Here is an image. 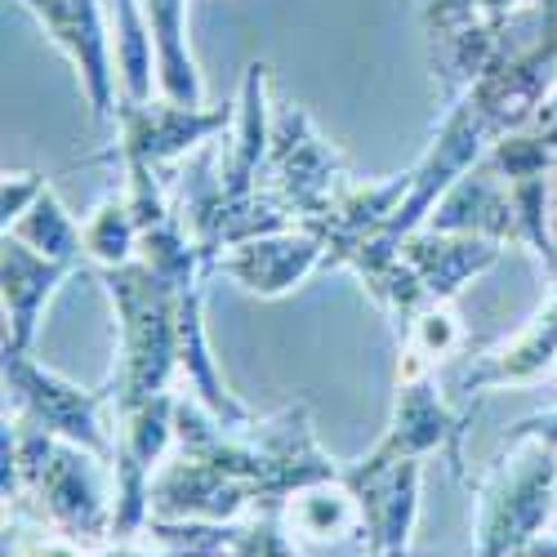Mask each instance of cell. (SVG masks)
<instances>
[{
	"mask_svg": "<svg viewBox=\"0 0 557 557\" xmlns=\"http://www.w3.org/2000/svg\"><path fill=\"white\" fill-rule=\"evenodd\" d=\"M339 469L344 463L321 450L304 401L227 429L178 388V442L152 482V518L237 522L259 508H282L295 491L339 478Z\"/></svg>",
	"mask_w": 557,
	"mask_h": 557,
	"instance_id": "1",
	"label": "cell"
},
{
	"mask_svg": "<svg viewBox=\"0 0 557 557\" xmlns=\"http://www.w3.org/2000/svg\"><path fill=\"white\" fill-rule=\"evenodd\" d=\"M0 463H5V504L23 499L63 535L103 548L116 522V473L112 459L85 450L67 437L32 429L5 410L0 424Z\"/></svg>",
	"mask_w": 557,
	"mask_h": 557,
	"instance_id": "2",
	"label": "cell"
},
{
	"mask_svg": "<svg viewBox=\"0 0 557 557\" xmlns=\"http://www.w3.org/2000/svg\"><path fill=\"white\" fill-rule=\"evenodd\" d=\"M99 282L116 312V370L108 380L112 410H129L183 388L178 366V290L144 259L103 268Z\"/></svg>",
	"mask_w": 557,
	"mask_h": 557,
	"instance_id": "3",
	"label": "cell"
},
{
	"mask_svg": "<svg viewBox=\"0 0 557 557\" xmlns=\"http://www.w3.org/2000/svg\"><path fill=\"white\" fill-rule=\"evenodd\" d=\"M557 513V450L544 442H499L478 486L473 557H508L548 531Z\"/></svg>",
	"mask_w": 557,
	"mask_h": 557,
	"instance_id": "4",
	"label": "cell"
},
{
	"mask_svg": "<svg viewBox=\"0 0 557 557\" xmlns=\"http://www.w3.org/2000/svg\"><path fill=\"white\" fill-rule=\"evenodd\" d=\"M0 357H5L0 361V370H5V410L14 420L67 437L103 459L116 455V410L108 388H76L72 380L54 375L50 366H40L32 352L18 348H5Z\"/></svg>",
	"mask_w": 557,
	"mask_h": 557,
	"instance_id": "5",
	"label": "cell"
},
{
	"mask_svg": "<svg viewBox=\"0 0 557 557\" xmlns=\"http://www.w3.org/2000/svg\"><path fill=\"white\" fill-rule=\"evenodd\" d=\"M478 406H459L437 384V366L420 352L401 348L397 357V397H393V420L388 433L370 446L393 459H429L442 455L446 469L463 478V437L473 429Z\"/></svg>",
	"mask_w": 557,
	"mask_h": 557,
	"instance_id": "6",
	"label": "cell"
},
{
	"mask_svg": "<svg viewBox=\"0 0 557 557\" xmlns=\"http://www.w3.org/2000/svg\"><path fill=\"white\" fill-rule=\"evenodd\" d=\"M348 165L344 157L317 134L312 116L295 103L272 108V148H268V165L259 188L282 206L295 223H317L339 197V188L348 183Z\"/></svg>",
	"mask_w": 557,
	"mask_h": 557,
	"instance_id": "7",
	"label": "cell"
},
{
	"mask_svg": "<svg viewBox=\"0 0 557 557\" xmlns=\"http://www.w3.org/2000/svg\"><path fill=\"white\" fill-rule=\"evenodd\" d=\"M232 121H237V103H201V108L170 103V99L121 103L116 144H108L95 161H144L165 174L170 165H183L193 152L223 138Z\"/></svg>",
	"mask_w": 557,
	"mask_h": 557,
	"instance_id": "8",
	"label": "cell"
},
{
	"mask_svg": "<svg viewBox=\"0 0 557 557\" xmlns=\"http://www.w3.org/2000/svg\"><path fill=\"white\" fill-rule=\"evenodd\" d=\"M23 5L40 32L50 36L54 50L76 67V81L85 89V103L95 125L116 121L121 108V81L112 59V27L103 0H14Z\"/></svg>",
	"mask_w": 557,
	"mask_h": 557,
	"instance_id": "9",
	"label": "cell"
},
{
	"mask_svg": "<svg viewBox=\"0 0 557 557\" xmlns=\"http://www.w3.org/2000/svg\"><path fill=\"white\" fill-rule=\"evenodd\" d=\"M339 478L352 486L370 531V557H410L414 522H420L424 459H393L370 450L344 463Z\"/></svg>",
	"mask_w": 557,
	"mask_h": 557,
	"instance_id": "10",
	"label": "cell"
},
{
	"mask_svg": "<svg viewBox=\"0 0 557 557\" xmlns=\"http://www.w3.org/2000/svg\"><path fill=\"white\" fill-rule=\"evenodd\" d=\"M331 263V246L317 227H282V232H263L242 246H232L219 255L214 272L237 282L246 295L259 299H282L286 290L304 286L317 268Z\"/></svg>",
	"mask_w": 557,
	"mask_h": 557,
	"instance_id": "11",
	"label": "cell"
},
{
	"mask_svg": "<svg viewBox=\"0 0 557 557\" xmlns=\"http://www.w3.org/2000/svg\"><path fill=\"white\" fill-rule=\"evenodd\" d=\"M557 370V290L548 304L527 321L513 339H499L486 352H469L450 380V397L459 406H478L486 388H527Z\"/></svg>",
	"mask_w": 557,
	"mask_h": 557,
	"instance_id": "12",
	"label": "cell"
},
{
	"mask_svg": "<svg viewBox=\"0 0 557 557\" xmlns=\"http://www.w3.org/2000/svg\"><path fill=\"white\" fill-rule=\"evenodd\" d=\"M282 522L290 540L312 557V548H335V557H370V531L361 504L344 478L312 482L282 504Z\"/></svg>",
	"mask_w": 557,
	"mask_h": 557,
	"instance_id": "13",
	"label": "cell"
},
{
	"mask_svg": "<svg viewBox=\"0 0 557 557\" xmlns=\"http://www.w3.org/2000/svg\"><path fill=\"white\" fill-rule=\"evenodd\" d=\"M499 242L491 237H473V232H433V227H414L401 242V263L414 276V286L424 290L429 304H455V295L482 276L486 268H495L499 259Z\"/></svg>",
	"mask_w": 557,
	"mask_h": 557,
	"instance_id": "14",
	"label": "cell"
},
{
	"mask_svg": "<svg viewBox=\"0 0 557 557\" xmlns=\"http://www.w3.org/2000/svg\"><path fill=\"white\" fill-rule=\"evenodd\" d=\"M272 148V108H268V63H250L237 89V121L227 129V144L219 138V174L223 201H250L259 193V178Z\"/></svg>",
	"mask_w": 557,
	"mask_h": 557,
	"instance_id": "15",
	"label": "cell"
},
{
	"mask_svg": "<svg viewBox=\"0 0 557 557\" xmlns=\"http://www.w3.org/2000/svg\"><path fill=\"white\" fill-rule=\"evenodd\" d=\"M81 268L59 263V259H45L40 250L23 246L18 237L0 242V295H5V348L32 352L36 331H40V317L50 308L54 290L76 276Z\"/></svg>",
	"mask_w": 557,
	"mask_h": 557,
	"instance_id": "16",
	"label": "cell"
},
{
	"mask_svg": "<svg viewBox=\"0 0 557 557\" xmlns=\"http://www.w3.org/2000/svg\"><path fill=\"white\" fill-rule=\"evenodd\" d=\"M138 5H144V18H148L152 40H157L161 99L201 108L206 103V76L197 67L193 40H188V0H138Z\"/></svg>",
	"mask_w": 557,
	"mask_h": 557,
	"instance_id": "17",
	"label": "cell"
},
{
	"mask_svg": "<svg viewBox=\"0 0 557 557\" xmlns=\"http://www.w3.org/2000/svg\"><path fill=\"white\" fill-rule=\"evenodd\" d=\"M108 27H112V59L121 81V103H152L161 99L157 85V40L144 18L138 0H103Z\"/></svg>",
	"mask_w": 557,
	"mask_h": 557,
	"instance_id": "18",
	"label": "cell"
},
{
	"mask_svg": "<svg viewBox=\"0 0 557 557\" xmlns=\"http://www.w3.org/2000/svg\"><path fill=\"white\" fill-rule=\"evenodd\" d=\"M5 237H18L23 246H32V250H40L45 259H59V263H72V268H89L85 263V237H81V223L67 214V206L54 197V188H45L40 197H36V206L23 214V219H14L10 227H5Z\"/></svg>",
	"mask_w": 557,
	"mask_h": 557,
	"instance_id": "19",
	"label": "cell"
},
{
	"mask_svg": "<svg viewBox=\"0 0 557 557\" xmlns=\"http://www.w3.org/2000/svg\"><path fill=\"white\" fill-rule=\"evenodd\" d=\"M81 237H85V263L95 272L125 268V263L138 259V219H134L121 188H112L95 210L85 214Z\"/></svg>",
	"mask_w": 557,
	"mask_h": 557,
	"instance_id": "20",
	"label": "cell"
},
{
	"mask_svg": "<svg viewBox=\"0 0 557 557\" xmlns=\"http://www.w3.org/2000/svg\"><path fill=\"white\" fill-rule=\"evenodd\" d=\"M397 339H401V348L420 352V357L433 361L437 370H442V361L463 357V344H469V335H463V326H459V317H455L450 304H429Z\"/></svg>",
	"mask_w": 557,
	"mask_h": 557,
	"instance_id": "21",
	"label": "cell"
},
{
	"mask_svg": "<svg viewBox=\"0 0 557 557\" xmlns=\"http://www.w3.org/2000/svg\"><path fill=\"white\" fill-rule=\"evenodd\" d=\"M45 188H50V178L36 174V170H5V188H0V227L23 219Z\"/></svg>",
	"mask_w": 557,
	"mask_h": 557,
	"instance_id": "22",
	"label": "cell"
},
{
	"mask_svg": "<svg viewBox=\"0 0 557 557\" xmlns=\"http://www.w3.org/2000/svg\"><path fill=\"white\" fill-rule=\"evenodd\" d=\"M504 442H544L557 450V406L540 410V414H527V420H518L513 429H508Z\"/></svg>",
	"mask_w": 557,
	"mask_h": 557,
	"instance_id": "23",
	"label": "cell"
}]
</instances>
